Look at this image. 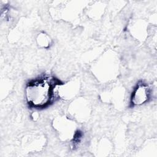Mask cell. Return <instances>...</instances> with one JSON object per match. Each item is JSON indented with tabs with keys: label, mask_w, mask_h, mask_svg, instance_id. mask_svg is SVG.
<instances>
[{
	"label": "cell",
	"mask_w": 157,
	"mask_h": 157,
	"mask_svg": "<svg viewBox=\"0 0 157 157\" xmlns=\"http://www.w3.org/2000/svg\"><path fill=\"white\" fill-rule=\"evenodd\" d=\"M79 91V82L77 80H71L66 83H58L55 89L56 96L63 99L73 98Z\"/></svg>",
	"instance_id": "277c9868"
},
{
	"label": "cell",
	"mask_w": 157,
	"mask_h": 157,
	"mask_svg": "<svg viewBox=\"0 0 157 157\" xmlns=\"http://www.w3.org/2000/svg\"><path fill=\"white\" fill-rule=\"evenodd\" d=\"M70 108L71 113L78 120H84L88 117L89 107L84 100L73 102Z\"/></svg>",
	"instance_id": "5b68a950"
},
{
	"label": "cell",
	"mask_w": 157,
	"mask_h": 157,
	"mask_svg": "<svg viewBox=\"0 0 157 157\" xmlns=\"http://www.w3.org/2000/svg\"><path fill=\"white\" fill-rule=\"evenodd\" d=\"M151 91L147 83L140 82L134 89L131 96V105L134 107L147 102L151 97Z\"/></svg>",
	"instance_id": "3957f363"
},
{
	"label": "cell",
	"mask_w": 157,
	"mask_h": 157,
	"mask_svg": "<svg viewBox=\"0 0 157 157\" xmlns=\"http://www.w3.org/2000/svg\"><path fill=\"white\" fill-rule=\"evenodd\" d=\"M53 127L64 140L74 139L78 131L75 123L70 118L62 116L56 118L53 122Z\"/></svg>",
	"instance_id": "7a4b0ae2"
},
{
	"label": "cell",
	"mask_w": 157,
	"mask_h": 157,
	"mask_svg": "<svg viewBox=\"0 0 157 157\" xmlns=\"http://www.w3.org/2000/svg\"><path fill=\"white\" fill-rule=\"evenodd\" d=\"M59 82L49 76L30 81L25 88V96L30 107L40 109L48 106L56 96L55 89Z\"/></svg>",
	"instance_id": "6da1fadb"
},
{
	"label": "cell",
	"mask_w": 157,
	"mask_h": 157,
	"mask_svg": "<svg viewBox=\"0 0 157 157\" xmlns=\"http://www.w3.org/2000/svg\"><path fill=\"white\" fill-rule=\"evenodd\" d=\"M37 41L38 44L42 47L48 48L50 45V39L45 33L39 34L37 36Z\"/></svg>",
	"instance_id": "8992f818"
}]
</instances>
